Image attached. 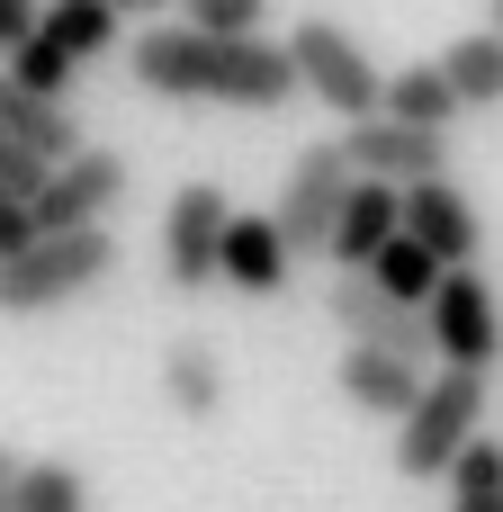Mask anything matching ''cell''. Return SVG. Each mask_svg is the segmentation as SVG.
<instances>
[{
	"label": "cell",
	"mask_w": 503,
	"mask_h": 512,
	"mask_svg": "<svg viewBox=\"0 0 503 512\" xmlns=\"http://www.w3.org/2000/svg\"><path fill=\"white\" fill-rule=\"evenodd\" d=\"M486 27H503V0H486Z\"/></svg>",
	"instance_id": "cell-30"
},
{
	"label": "cell",
	"mask_w": 503,
	"mask_h": 512,
	"mask_svg": "<svg viewBox=\"0 0 503 512\" xmlns=\"http://www.w3.org/2000/svg\"><path fill=\"white\" fill-rule=\"evenodd\" d=\"M342 189H351V162H342L333 144H306V153H297V171L279 180V207H270V225H279L288 261L324 252V234H333V207H342Z\"/></svg>",
	"instance_id": "cell-10"
},
{
	"label": "cell",
	"mask_w": 503,
	"mask_h": 512,
	"mask_svg": "<svg viewBox=\"0 0 503 512\" xmlns=\"http://www.w3.org/2000/svg\"><path fill=\"white\" fill-rule=\"evenodd\" d=\"M18 512H90V477L72 459H27L18 468Z\"/></svg>",
	"instance_id": "cell-22"
},
{
	"label": "cell",
	"mask_w": 503,
	"mask_h": 512,
	"mask_svg": "<svg viewBox=\"0 0 503 512\" xmlns=\"http://www.w3.org/2000/svg\"><path fill=\"white\" fill-rule=\"evenodd\" d=\"M225 216H234V198L216 180H180L171 189V207H162V279L180 297L216 288V234H225Z\"/></svg>",
	"instance_id": "cell-7"
},
{
	"label": "cell",
	"mask_w": 503,
	"mask_h": 512,
	"mask_svg": "<svg viewBox=\"0 0 503 512\" xmlns=\"http://www.w3.org/2000/svg\"><path fill=\"white\" fill-rule=\"evenodd\" d=\"M423 324H432V360H441V369H495L503 360V297L486 288L477 261H459V270L432 279Z\"/></svg>",
	"instance_id": "cell-5"
},
{
	"label": "cell",
	"mask_w": 503,
	"mask_h": 512,
	"mask_svg": "<svg viewBox=\"0 0 503 512\" xmlns=\"http://www.w3.org/2000/svg\"><path fill=\"white\" fill-rule=\"evenodd\" d=\"M0 135L27 144L36 162H63V153L81 144V117H72V99H36V90H18V81L0 72Z\"/></svg>",
	"instance_id": "cell-16"
},
{
	"label": "cell",
	"mask_w": 503,
	"mask_h": 512,
	"mask_svg": "<svg viewBox=\"0 0 503 512\" xmlns=\"http://www.w3.org/2000/svg\"><path fill=\"white\" fill-rule=\"evenodd\" d=\"M270 0H180V27H207V36H261Z\"/></svg>",
	"instance_id": "cell-24"
},
{
	"label": "cell",
	"mask_w": 503,
	"mask_h": 512,
	"mask_svg": "<svg viewBox=\"0 0 503 512\" xmlns=\"http://www.w3.org/2000/svg\"><path fill=\"white\" fill-rule=\"evenodd\" d=\"M378 117H405V126H441V135H450L468 108H459V90L441 81V63H405V72H387Z\"/></svg>",
	"instance_id": "cell-17"
},
{
	"label": "cell",
	"mask_w": 503,
	"mask_h": 512,
	"mask_svg": "<svg viewBox=\"0 0 503 512\" xmlns=\"http://www.w3.org/2000/svg\"><path fill=\"white\" fill-rule=\"evenodd\" d=\"M9 81L36 90V99H72V90H81V63H72L54 36H27V45H9Z\"/></svg>",
	"instance_id": "cell-23"
},
{
	"label": "cell",
	"mask_w": 503,
	"mask_h": 512,
	"mask_svg": "<svg viewBox=\"0 0 503 512\" xmlns=\"http://www.w3.org/2000/svg\"><path fill=\"white\" fill-rule=\"evenodd\" d=\"M405 234H414L441 270H459V261H477V252H486V216H477V198H468L450 171L405 180Z\"/></svg>",
	"instance_id": "cell-11"
},
{
	"label": "cell",
	"mask_w": 503,
	"mask_h": 512,
	"mask_svg": "<svg viewBox=\"0 0 503 512\" xmlns=\"http://www.w3.org/2000/svg\"><path fill=\"white\" fill-rule=\"evenodd\" d=\"M441 81L459 90V108H503V27H468L441 54Z\"/></svg>",
	"instance_id": "cell-18"
},
{
	"label": "cell",
	"mask_w": 503,
	"mask_h": 512,
	"mask_svg": "<svg viewBox=\"0 0 503 512\" xmlns=\"http://www.w3.org/2000/svg\"><path fill=\"white\" fill-rule=\"evenodd\" d=\"M333 387H342V405H351V414H369V423H396V414L414 405L423 369H414V360H396V351L342 342V369H333Z\"/></svg>",
	"instance_id": "cell-14"
},
{
	"label": "cell",
	"mask_w": 503,
	"mask_h": 512,
	"mask_svg": "<svg viewBox=\"0 0 503 512\" xmlns=\"http://www.w3.org/2000/svg\"><path fill=\"white\" fill-rule=\"evenodd\" d=\"M117 27H126V18H117L108 0H45V9H36V36H54L72 63H99V54L117 45Z\"/></svg>",
	"instance_id": "cell-19"
},
{
	"label": "cell",
	"mask_w": 503,
	"mask_h": 512,
	"mask_svg": "<svg viewBox=\"0 0 503 512\" xmlns=\"http://www.w3.org/2000/svg\"><path fill=\"white\" fill-rule=\"evenodd\" d=\"M441 477H450V512H503V441L477 432Z\"/></svg>",
	"instance_id": "cell-20"
},
{
	"label": "cell",
	"mask_w": 503,
	"mask_h": 512,
	"mask_svg": "<svg viewBox=\"0 0 503 512\" xmlns=\"http://www.w3.org/2000/svg\"><path fill=\"white\" fill-rule=\"evenodd\" d=\"M333 153H342L360 180H396V189L450 171V135H441V126H405V117H351Z\"/></svg>",
	"instance_id": "cell-9"
},
{
	"label": "cell",
	"mask_w": 503,
	"mask_h": 512,
	"mask_svg": "<svg viewBox=\"0 0 503 512\" xmlns=\"http://www.w3.org/2000/svg\"><path fill=\"white\" fill-rule=\"evenodd\" d=\"M27 234H36V207H27V198H9V189H0V261H9V252H18V243H27Z\"/></svg>",
	"instance_id": "cell-26"
},
{
	"label": "cell",
	"mask_w": 503,
	"mask_h": 512,
	"mask_svg": "<svg viewBox=\"0 0 503 512\" xmlns=\"http://www.w3.org/2000/svg\"><path fill=\"white\" fill-rule=\"evenodd\" d=\"M36 9H45V0H0V54L36 36Z\"/></svg>",
	"instance_id": "cell-27"
},
{
	"label": "cell",
	"mask_w": 503,
	"mask_h": 512,
	"mask_svg": "<svg viewBox=\"0 0 503 512\" xmlns=\"http://www.w3.org/2000/svg\"><path fill=\"white\" fill-rule=\"evenodd\" d=\"M135 90L180 99V108H288L297 99V63L279 36H207V27H144L126 54Z\"/></svg>",
	"instance_id": "cell-1"
},
{
	"label": "cell",
	"mask_w": 503,
	"mask_h": 512,
	"mask_svg": "<svg viewBox=\"0 0 503 512\" xmlns=\"http://www.w3.org/2000/svg\"><path fill=\"white\" fill-rule=\"evenodd\" d=\"M18 468H27V459H18V450H0V512H18Z\"/></svg>",
	"instance_id": "cell-28"
},
{
	"label": "cell",
	"mask_w": 503,
	"mask_h": 512,
	"mask_svg": "<svg viewBox=\"0 0 503 512\" xmlns=\"http://www.w3.org/2000/svg\"><path fill=\"white\" fill-rule=\"evenodd\" d=\"M369 279H378V288H387L396 306H423V297H432V279H441V261H432V252H423V243H414V234L396 225V234H387V243L369 252Z\"/></svg>",
	"instance_id": "cell-21"
},
{
	"label": "cell",
	"mask_w": 503,
	"mask_h": 512,
	"mask_svg": "<svg viewBox=\"0 0 503 512\" xmlns=\"http://www.w3.org/2000/svg\"><path fill=\"white\" fill-rule=\"evenodd\" d=\"M162 405L180 423H216L225 414V360H216L207 333H171L162 342Z\"/></svg>",
	"instance_id": "cell-15"
},
{
	"label": "cell",
	"mask_w": 503,
	"mask_h": 512,
	"mask_svg": "<svg viewBox=\"0 0 503 512\" xmlns=\"http://www.w3.org/2000/svg\"><path fill=\"white\" fill-rule=\"evenodd\" d=\"M126 261V243L108 225H72V234H27L9 261H0V315H54L90 288H108Z\"/></svg>",
	"instance_id": "cell-2"
},
{
	"label": "cell",
	"mask_w": 503,
	"mask_h": 512,
	"mask_svg": "<svg viewBox=\"0 0 503 512\" xmlns=\"http://www.w3.org/2000/svg\"><path fill=\"white\" fill-rule=\"evenodd\" d=\"M36 180H45V162H36L27 144H9V135H0V189H9V198H36Z\"/></svg>",
	"instance_id": "cell-25"
},
{
	"label": "cell",
	"mask_w": 503,
	"mask_h": 512,
	"mask_svg": "<svg viewBox=\"0 0 503 512\" xmlns=\"http://www.w3.org/2000/svg\"><path fill=\"white\" fill-rule=\"evenodd\" d=\"M288 63H297V99H324L342 126L351 117H378V90H387V72L369 63V45L342 27V18H288Z\"/></svg>",
	"instance_id": "cell-4"
},
{
	"label": "cell",
	"mask_w": 503,
	"mask_h": 512,
	"mask_svg": "<svg viewBox=\"0 0 503 512\" xmlns=\"http://www.w3.org/2000/svg\"><path fill=\"white\" fill-rule=\"evenodd\" d=\"M117 18H162V9H180V0H108Z\"/></svg>",
	"instance_id": "cell-29"
},
{
	"label": "cell",
	"mask_w": 503,
	"mask_h": 512,
	"mask_svg": "<svg viewBox=\"0 0 503 512\" xmlns=\"http://www.w3.org/2000/svg\"><path fill=\"white\" fill-rule=\"evenodd\" d=\"M36 234H72V225H108L117 207H126V153H108V144H72L63 162H45V180H36Z\"/></svg>",
	"instance_id": "cell-6"
},
{
	"label": "cell",
	"mask_w": 503,
	"mask_h": 512,
	"mask_svg": "<svg viewBox=\"0 0 503 512\" xmlns=\"http://www.w3.org/2000/svg\"><path fill=\"white\" fill-rule=\"evenodd\" d=\"M324 315L342 324V342H369V351H396V360L432 369V324H423V306H396L369 270H342L333 297H324Z\"/></svg>",
	"instance_id": "cell-8"
},
{
	"label": "cell",
	"mask_w": 503,
	"mask_h": 512,
	"mask_svg": "<svg viewBox=\"0 0 503 512\" xmlns=\"http://www.w3.org/2000/svg\"><path fill=\"white\" fill-rule=\"evenodd\" d=\"M477 432H486V369H432L414 387V405L396 414V477L432 486Z\"/></svg>",
	"instance_id": "cell-3"
},
{
	"label": "cell",
	"mask_w": 503,
	"mask_h": 512,
	"mask_svg": "<svg viewBox=\"0 0 503 512\" xmlns=\"http://www.w3.org/2000/svg\"><path fill=\"white\" fill-rule=\"evenodd\" d=\"M396 225H405V189H396V180H360V171H351V189H342V207H333V234H324L333 270H369V252H378Z\"/></svg>",
	"instance_id": "cell-12"
},
{
	"label": "cell",
	"mask_w": 503,
	"mask_h": 512,
	"mask_svg": "<svg viewBox=\"0 0 503 512\" xmlns=\"http://www.w3.org/2000/svg\"><path fill=\"white\" fill-rule=\"evenodd\" d=\"M288 270H297V261H288L279 225L234 207V216H225V234H216V279H225V288H243V297H279V288H288Z\"/></svg>",
	"instance_id": "cell-13"
}]
</instances>
